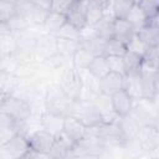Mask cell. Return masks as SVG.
<instances>
[{
    "label": "cell",
    "mask_w": 159,
    "mask_h": 159,
    "mask_svg": "<svg viewBox=\"0 0 159 159\" xmlns=\"http://www.w3.org/2000/svg\"><path fill=\"white\" fill-rule=\"evenodd\" d=\"M72 103L73 102L63 92L58 82L47 84L43 93V106L46 111L66 117L70 114Z\"/></svg>",
    "instance_id": "obj_1"
},
{
    "label": "cell",
    "mask_w": 159,
    "mask_h": 159,
    "mask_svg": "<svg viewBox=\"0 0 159 159\" xmlns=\"http://www.w3.org/2000/svg\"><path fill=\"white\" fill-rule=\"evenodd\" d=\"M0 109L17 123H24L32 117V106L27 101L16 96L1 97Z\"/></svg>",
    "instance_id": "obj_2"
},
{
    "label": "cell",
    "mask_w": 159,
    "mask_h": 159,
    "mask_svg": "<svg viewBox=\"0 0 159 159\" xmlns=\"http://www.w3.org/2000/svg\"><path fill=\"white\" fill-rule=\"evenodd\" d=\"M58 84L63 89V92L67 94V97L72 102H78L81 99L82 93V80L80 71L76 70L73 66L62 67Z\"/></svg>",
    "instance_id": "obj_3"
},
{
    "label": "cell",
    "mask_w": 159,
    "mask_h": 159,
    "mask_svg": "<svg viewBox=\"0 0 159 159\" xmlns=\"http://www.w3.org/2000/svg\"><path fill=\"white\" fill-rule=\"evenodd\" d=\"M68 116L77 118L87 129L96 128L102 124L101 113L97 111L93 103H89V102H83V101L73 102Z\"/></svg>",
    "instance_id": "obj_4"
},
{
    "label": "cell",
    "mask_w": 159,
    "mask_h": 159,
    "mask_svg": "<svg viewBox=\"0 0 159 159\" xmlns=\"http://www.w3.org/2000/svg\"><path fill=\"white\" fill-rule=\"evenodd\" d=\"M87 6L88 0H72L71 7L66 15L67 24L78 31L87 26Z\"/></svg>",
    "instance_id": "obj_5"
},
{
    "label": "cell",
    "mask_w": 159,
    "mask_h": 159,
    "mask_svg": "<svg viewBox=\"0 0 159 159\" xmlns=\"http://www.w3.org/2000/svg\"><path fill=\"white\" fill-rule=\"evenodd\" d=\"M29 145L31 150H35L37 153H43V154H50L52 145L55 143V135L48 133L45 129H39L34 132L29 138Z\"/></svg>",
    "instance_id": "obj_6"
},
{
    "label": "cell",
    "mask_w": 159,
    "mask_h": 159,
    "mask_svg": "<svg viewBox=\"0 0 159 159\" xmlns=\"http://www.w3.org/2000/svg\"><path fill=\"white\" fill-rule=\"evenodd\" d=\"M111 101H112L113 111L119 118L132 114L135 101L125 89H120V91L116 92L114 94H112Z\"/></svg>",
    "instance_id": "obj_7"
},
{
    "label": "cell",
    "mask_w": 159,
    "mask_h": 159,
    "mask_svg": "<svg viewBox=\"0 0 159 159\" xmlns=\"http://www.w3.org/2000/svg\"><path fill=\"white\" fill-rule=\"evenodd\" d=\"M75 145L76 143L62 130L55 135V143L48 155L51 159H66L68 155H71Z\"/></svg>",
    "instance_id": "obj_8"
},
{
    "label": "cell",
    "mask_w": 159,
    "mask_h": 159,
    "mask_svg": "<svg viewBox=\"0 0 159 159\" xmlns=\"http://www.w3.org/2000/svg\"><path fill=\"white\" fill-rule=\"evenodd\" d=\"M125 76L118 72H109L99 80V92L107 96H112L116 92L124 89Z\"/></svg>",
    "instance_id": "obj_9"
},
{
    "label": "cell",
    "mask_w": 159,
    "mask_h": 159,
    "mask_svg": "<svg viewBox=\"0 0 159 159\" xmlns=\"http://www.w3.org/2000/svg\"><path fill=\"white\" fill-rule=\"evenodd\" d=\"M40 120H41L42 129L47 130L52 135H57L58 133L63 130V124H65L63 116H60V114H56V113H52L45 109L40 114Z\"/></svg>",
    "instance_id": "obj_10"
},
{
    "label": "cell",
    "mask_w": 159,
    "mask_h": 159,
    "mask_svg": "<svg viewBox=\"0 0 159 159\" xmlns=\"http://www.w3.org/2000/svg\"><path fill=\"white\" fill-rule=\"evenodd\" d=\"M1 147H4L14 159H21L30 150L27 138L20 133H16L5 145H1Z\"/></svg>",
    "instance_id": "obj_11"
},
{
    "label": "cell",
    "mask_w": 159,
    "mask_h": 159,
    "mask_svg": "<svg viewBox=\"0 0 159 159\" xmlns=\"http://www.w3.org/2000/svg\"><path fill=\"white\" fill-rule=\"evenodd\" d=\"M138 139L142 143L144 150L149 153L157 147H159V130L152 124L143 125L140 127Z\"/></svg>",
    "instance_id": "obj_12"
},
{
    "label": "cell",
    "mask_w": 159,
    "mask_h": 159,
    "mask_svg": "<svg viewBox=\"0 0 159 159\" xmlns=\"http://www.w3.org/2000/svg\"><path fill=\"white\" fill-rule=\"evenodd\" d=\"M63 132L77 144L87 135V128L75 117L66 116L65 117V124H63Z\"/></svg>",
    "instance_id": "obj_13"
},
{
    "label": "cell",
    "mask_w": 159,
    "mask_h": 159,
    "mask_svg": "<svg viewBox=\"0 0 159 159\" xmlns=\"http://www.w3.org/2000/svg\"><path fill=\"white\" fill-rule=\"evenodd\" d=\"M159 94V75H142V99L153 101Z\"/></svg>",
    "instance_id": "obj_14"
},
{
    "label": "cell",
    "mask_w": 159,
    "mask_h": 159,
    "mask_svg": "<svg viewBox=\"0 0 159 159\" xmlns=\"http://www.w3.org/2000/svg\"><path fill=\"white\" fill-rule=\"evenodd\" d=\"M137 35L149 48L159 46V25L158 24L148 22L147 25L137 30Z\"/></svg>",
    "instance_id": "obj_15"
},
{
    "label": "cell",
    "mask_w": 159,
    "mask_h": 159,
    "mask_svg": "<svg viewBox=\"0 0 159 159\" xmlns=\"http://www.w3.org/2000/svg\"><path fill=\"white\" fill-rule=\"evenodd\" d=\"M159 72V46L152 47L143 57L140 75H155Z\"/></svg>",
    "instance_id": "obj_16"
},
{
    "label": "cell",
    "mask_w": 159,
    "mask_h": 159,
    "mask_svg": "<svg viewBox=\"0 0 159 159\" xmlns=\"http://www.w3.org/2000/svg\"><path fill=\"white\" fill-rule=\"evenodd\" d=\"M104 17V0H88L87 26L94 27Z\"/></svg>",
    "instance_id": "obj_17"
},
{
    "label": "cell",
    "mask_w": 159,
    "mask_h": 159,
    "mask_svg": "<svg viewBox=\"0 0 159 159\" xmlns=\"http://www.w3.org/2000/svg\"><path fill=\"white\" fill-rule=\"evenodd\" d=\"M113 31H114V37L122 40L127 45V42L137 32V29L128 20H124V19H114Z\"/></svg>",
    "instance_id": "obj_18"
},
{
    "label": "cell",
    "mask_w": 159,
    "mask_h": 159,
    "mask_svg": "<svg viewBox=\"0 0 159 159\" xmlns=\"http://www.w3.org/2000/svg\"><path fill=\"white\" fill-rule=\"evenodd\" d=\"M118 124H119L120 130H122L127 142L138 138V134H139V130H140V124L137 122V119L132 114L119 118Z\"/></svg>",
    "instance_id": "obj_19"
},
{
    "label": "cell",
    "mask_w": 159,
    "mask_h": 159,
    "mask_svg": "<svg viewBox=\"0 0 159 159\" xmlns=\"http://www.w3.org/2000/svg\"><path fill=\"white\" fill-rule=\"evenodd\" d=\"M67 22L66 20V16L62 15V14H58V12H53V11H50L45 19V22H43V29L47 34L50 35H56L61 27Z\"/></svg>",
    "instance_id": "obj_20"
},
{
    "label": "cell",
    "mask_w": 159,
    "mask_h": 159,
    "mask_svg": "<svg viewBox=\"0 0 159 159\" xmlns=\"http://www.w3.org/2000/svg\"><path fill=\"white\" fill-rule=\"evenodd\" d=\"M123 63H124V75H134L140 73L142 63H143V56L128 51L123 56Z\"/></svg>",
    "instance_id": "obj_21"
},
{
    "label": "cell",
    "mask_w": 159,
    "mask_h": 159,
    "mask_svg": "<svg viewBox=\"0 0 159 159\" xmlns=\"http://www.w3.org/2000/svg\"><path fill=\"white\" fill-rule=\"evenodd\" d=\"M124 89L134 98V101L142 99V75L134 73L125 76Z\"/></svg>",
    "instance_id": "obj_22"
},
{
    "label": "cell",
    "mask_w": 159,
    "mask_h": 159,
    "mask_svg": "<svg viewBox=\"0 0 159 159\" xmlns=\"http://www.w3.org/2000/svg\"><path fill=\"white\" fill-rule=\"evenodd\" d=\"M87 70H88L96 78H98V80L103 78L107 73L111 72V71H109V66H108L107 57H106L104 55L94 56Z\"/></svg>",
    "instance_id": "obj_23"
},
{
    "label": "cell",
    "mask_w": 159,
    "mask_h": 159,
    "mask_svg": "<svg viewBox=\"0 0 159 159\" xmlns=\"http://www.w3.org/2000/svg\"><path fill=\"white\" fill-rule=\"evenodd\" d=\"M128 52V48H127V45L117 39V37H112L109 40L106 41L104 43V48H103V55L106 57L108 56H118V57H123L125 53Z\"/></svg>",
    "instance_id": "obj_24"
},
{
    "label": "cell",
    "mask_w": 159,
    "mask_h": 159,
    "mask_svg": "<svg viewBox=\"0 0 159 159\" xmlns=\"http://www.w3.org/2000/svg\"><path fill=\"white\" fill-rule=\"evenodd\" d=\"M93 57H94V56H93L88 50H86V48H83V47L80 46V48H78V50L73 53V56L71 57V58H72V66H73L76 70H78V71H81V70H87L88 66H89V63L92 62Z\"/></svg>",
    "instance_id": "obj_25"
},
{
    "label": "cell",
    "mask_w": 159,
    "mask_h": 159,
    "mask_svg": "<svg viewBox=\"0 0 159 159\" xmlns=\"http://www.w3.org/2000/svg\"><path fill=\"white\" fill-rule=\"evenodd\" d=\"M113 22H114V17H108V16H104L96 26H94V31H96V35L107 41L112 37H114V31H113Z\"/></svg>",
    "instance_id": "obj_26"
},
{
    "label": "cell",
    "mask_w": 159,
    "mask_h": 159,
    "mask_svg": "<svg viewBox=\"0 0 159 159\" xmlns=\"http://www.w3.org/2000/svg\"><path fill=\"white\" fill-rule=\"evenodd\" d=\"M56 46H57V53H60L63 57H68V56L72 57L73 53L80 48L81 43H80V41L56 37Z\"/></svg>",
    "instance_id": "obj_27"
},
{
    "label": "cell",
    "mask_w": 159,
    "mask_h": 159,
    "mask_svg": "<svg viewBox=\"0 0 159 159\" xmlns=\"http://www.w3.org/2000/svg\"><path fill=\"white\" fill-rule=\"evenodd\" d=\"M127 20H128L137 30L148 24V20H147V17H145V15H144V12H143V9L140 7V5H139L138 1H134V2H133V6H132V9H130V11H129V15H128Z\"/></svg>",
    "instance_id": "obj_28"
},
{
    "label": "cell",
    "mask_w": 159,
    "mask_h": 159,
    "mask_svg": "<svg viewBox=\"0 0 159 159\" xmlns=\"http://www.w3.org/2000/svg\"><path fill=\"white\" fill-rule=\"evenodd\" d=\"M93 106H94V107L97 108V111L101 113L102 118H103V117H107V116H111V114L114 113L113 107H112L111 96H107V94H103V93L97 94V97H96L94 101H93Z\"/></svg>",
    "instance_id": "obj_29"
},
{
    "label": "cell",
    "mask_w": 159,
    "mask_h": 159,
    "mask_svg": "<svg viewBox=\"0 0 159 159\" xmlns=\"http://www.w3.org/2000/svg\"><path fill=\"white\" fill-rule=\"evenodd\" d=\"M5 24H6V26L9 27L10 32L14 34V35L22 34V32H25V31L30 27V25H29L26 17L22 16V15H19V14H16L15 16H12V17H11L7 22H5Z\"/></svg>",
    "instance_id": "obj_30"
},
{
    "label": "cell",
    "mask_w": 159,
    "mask_h": 159,
    "mask_svg": "<svg viewBox=\"0 0 159 159\" xmlns=\"http://www.w3.org/2000/svg\"><path fill=\"white\" fill-rule=\"evenodd\" d=\"M140 7L143 9V12L148 20V22H154L159 17V1L153 0H143L138 1Z\"/></svg>",
    "instance_id": "obj_31"
},
{
    "label": "cell",
    "mask_w": 159,
    "mask_h": 159,
    "mask_svg": "<svg viewBox=\"0 0 159 159\" xmlns=\"http://www.w3.org/2000/svg\"><path fill=\"white\" fill-rule=\"evenodd\" d=\"M47 14H48L47 11L40 9L39 6H36L34 4L32 7L26 12L25 17H26V20H27V22H29L30 26L31 25H42L43 26V22H45V19H46Z\"/></svg>",
    "instance_id": "obj_32"
},
{
    "label": "cell",
    "mask_w": 159,
    "mask_h": 159,
    "mask_svg": "<svg viewBox=\"0 0 159 159\" xmlns=\"http://www.w3.org/2000/svg\"><path fill=\"white\" fill-rule=\"evenodd\" d=\"M16 14V1H0V24L7 22Z\"/></svg>",
    "instance_id": "obj_33"
},
{
    "label": "cell",
    "mask_w": 159,
    "mask_h": 159,
    "mask_svg": "<svg viewBox=\"0 0 159 159\" xmlns=\"http://www.w3.org/2000/svg\"><path fill=\"white\" fill-rule=\"evenodd\" d=\"M134 1H124V0H119V1H113V15L114 19H124L127 20L129 11L133 6Z\"/></svg>",
    "instance_id": "obj_34"
},
{
    "label": "cell",
    "mask_w": 159,
    "mask_h": 159,
    "mask_svg": "<svg viewBox=\"0 0 159 159\" xmlns=\"http://www.w3.org/2000/svg\"><path fill=\"white\" fill-rule=\"evenodd\" d=\"M127 48H128V51H130V52H134V53H138V55H140V56H143L144 57V55L148 52V50H149V47L139 39V36L137 35V32L132 36V39L127 42Z\"/></svg>",
    "instance_id": "obj_35"
},
{
    "label": "cell",
    "mask_w": 159,
    "mask_h": 159,
    "mask_svg": "<svg viewBox=\"0 0 159 159\" xmlns=\"http://www.w3.org/2000/svg\"><path fill=\"white\" fill-rule=\"evenodd\" d=\"M56 37L60 39H67V40H73V41H80V31L77 29H75L73 26H71L70 24H65L61 30L55 35Z\"/></svg>",
    "instance_id": "obj_36"
},
{
    "label": "cell",
    "mask_w": 159,
    "mask_h": 159,
    "mask_svg": "<svg viewBox=\"0 0 159 159\" xmlns=\"http://www.w3.org/2000/svg\"><path fill=\"white\" fill-rule=\"evenodd\" d=\"M108 61V66H109V71L111 72H118L124 75V63H123V57H118V56H108L107 57ZM125 76V75H124Z\"/></svg>",
    "instance_id": "obj_37"
},
{
    "label": "cell",
    "mask_w": 159,
    "mask_h": 159,
    "mask_svg": "<svg viewBox=\"0 0 159 159\" xmlns=\"http://www.w3.org/2000/svg\"><path fill=\"white\" fill-rule=\"evenodd\" d=\"M71 4H72V0H55V1H52L51 11L58 12V14H62L66 16L71 7Z\"/></svg>",
    "instance_id": "obj_38"
},
{
    "label": "cell",
    "mask_w": 159,
    "mask_h": 159,
    "mask_svg": "<svg viewBox=\"0 0 159 159\" xmlns=\"http://www.w3.org/2000/svg\"><path fill=\"white\" fill-rule=\"evenodd\" d=\"M21 159H51L48 154H43V153H37L35 150H29Z\"/></svg>",
    "instance_id": "obj_39"
},
{
    "label": "cell",
    "mask_w": 159,
    "mask_h": 159,
    "mask_svg": "<svg viewBox=\"0 0 159 159\" xmlns=\"http://www.w3.org/2000/svg\"><path fill=\"white\" fill-rule=\"evenodd\" d=\"M34 4L36 6H39L40 9L50 12L51 11V5H52V1L51 0H34Z\"/></svg>",
    "instance_id": "obj_40"
},
{
    "label": "cell",
    "mask_w": 159,
    "mask_h": 159,
    "mask_svg": "<svg viewBox=\"0 0 159 159\" xmlns=\"http://www.w3.org/2000/svg\"><path fill=\"white\" fill-rule=\"evenodd\" d=\"M152 125H154L158 130H159V113L155 116V118H154V120H153V124Z\"/></svg>",
    "instance_id": "obj_41"
},
{
    "label": "cell",
    "mask_w": 159,
    "mask_h": 159,
    "mask_svg": "<svg viewBox=\"0 0 159 159\" xmlns=\"http://www.w3.org/2000/svg\"><path fill=\"white\" fill-rule=\"evenodd\" d=\"M149 159H159V157H150Z\"/></svg>",
    "instance_id": "obj_42"
},
{
    "label": "cell",
    "mask_w": 159,
    "mask_h": 159,
    "mask_svg": "<svg viewBox=\"0 0 159 159\" xmlns=\"http://www.w3.org/2000/svg\"><path fill=\"white\" fill-rule=\"evenodd\" d=\"M158 75H159V72H158Z\"/></svg>",
    "instance_id": "obj_43"
}]
</instances>
